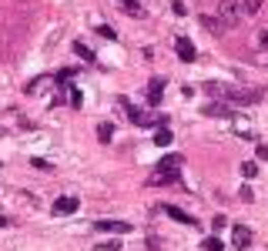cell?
Segmentation results:
<instances>
[{
    "mask_svg": "<svg viewBox=\"0 0 268 251\" xmlns=\"http://www.w3.org/2000/svg\"><path fill=\"white\" fill-rule=\"evenodd\" d=\"M201 114H208V117H231V107H225V104H204Z\"/></svg>",
    "mask_w": 268,
    "mask_h": 251,
    "instance_id": "obj_11",
    "label": "cell"
},
{
    "mask_svg": "<svg viewBox=\"0 0 268 251\" xmlns=\"http://www.w3.org/2000/svg\"><path fill=\"white\" fill-rule=\"evenodd\" d=\"M171 138H174V134H171L168 128H161V131H155V144L158 147H168L171 144Z\"/></svg>",
    "mask_w": 268,
    "mask_h": 251,
    "instance_id": "obj_14",
    "label": "cell"
},
{
    "mask_svg": "<svg viewBox=\"0 0 268 251\" xmlns=\"http://www.w3.org/2000/svg\"><path fill=\"white\" fill-rule=\"evenodd\" d=\"M164 208V214H168V218H174V221H181V225H188V228H195L198 221L191 218V214H188V211H181V208H174V204H161Z\"/></svg>",
    "mask_w": 268,
    "mask_h": 251,
    "instance_id": "obj_8",
    "label": "cell"
},
{
    "mask_svg": "<svg viewBox=\"0 0 268 251\" xmlns=\"http://www.w3.org/2000/svg\"><path fill=\"white\" fill-rule=\"evenodd\" d=\"M174 181H181V171H155V174L147 178V184L151 187H164V184H174Z\"/></svg>",
    "mask_w": 268,
    "mask_h": 251,
    "instance_id": "obj_5",
    "label": "cell"
},
{
    "mask_svg": "<svg viewBox=\"0 0 268 251\" xmlns=\"http://www.w3.org/2000/svg\"><path fill=\"white\" fill-rule=\"evenodd\" d=\"M231 244H235L238 251L248 248V244H252V228H248V225H235V228H231Z\"/></svg>",
    "mask_w": 268,
    "mask_h": 251,
    "instance_id": "obj_6",
    "label": "cell"
},
{
    "mask_svg": "<svg viewBox=\"0 0 268 251\" xmlns=\"http://www.w3.org/2000/svg\"><path fill=\"white\" fill-rule=\"evenodd\" d=\"M117 248H121L117 241H101V244H98V251H117Z\"/></svg>",
    "mask_w": 268,
    "mask_h": 251,
    "instance_id": "obj_21",
    "label": "cell"
},
{
    "mask_svg": "<svg viewBox=\"0 0 268 251\" xmlns=\"http://www.w3.org/2000/svg\"><path fill=\"white\" fill-rule=\"evenodd\" d=\"M0 225H7V218H4V214H0Z\"/></svg>",
    "mask_w": 268,
    "mask_h": 251,
    "instance_id": "obj_27",
    "label": "cell"
},
{
    "mask_svg": "<svg viewBox=\"0 0 268 251\" xmlns=\"http://www.w3.org/2000/svg\"><path fill=\"white\" fill-rule=\"evenodd\" d=\"M204 90L212 98H225L235 104H258L261 90H248V87H235V84H221V81H204Z\"/></svg>",
    "mask_w": 268,
    "mask_h": 251,
    "instance_id": "obj_1",
    "label": "cell"
},
{
    "mask_svg": "<svg viewBox=\"0 0 268 251\" xmlns=\"http://www.w3.org/2000/svg\"><path fill=\"white\" fill-rule=\"evenodd\" d=\"M124 7H128L131 14H141V4H138V0H124Z\"/></svg>",
    "mask_w": 268,
    "mask_h": 251,
    "instance_id": "obj_22",
    "label": "cell"
},
{
    "mask_svg": "<svg viewBox=\"0 0 268 251\" xmlns=\"http://www.w3.org/2000/svg\"><path fill=\"white\" fill-rule=\"evenodd\" d=\"M111 138H114V128H111V124H98V141H104V144H107Z\"/></svg>",
    "mask_w": 268,
    "mask_h": 251,
    "instance_id": "obj_16",
    "label": "cell"
},
{
    "mask_svg": "<svg viewBox=\"0 0 268 251\" xmlns=\"http://www.w3.org/2000/svg\"><path fill=\"white\" fill-rule=\"evenodd\" d=\"M174 50H178V57H181V60H195V57H198L195 44L188 41V37H178V41H174Z\"/></svg>",
    "mask_w": 268,
    "mask_h": 251,
    "instance_id": "obj_9",
    "label": "cell"
},
{
    "mask_svg": "<svg viewBox=\"0 0 268 251\" xmlns=\"http://www.w3.org/2000/svg\"><path fill=\"white\" fill-rule=\"evenodd\" d=\"M77 208H81L77 198H57V201H54V214H74Z\"/></svg>",
    "mask_w": 268,
    "mask_h": 251,
    "instance_id": "obj_10",
    "label": "cell"
},
{
    "mask_svg": "<svg viewBox=\"0 0 268 251\" xmlns=\"http://www.w3.org/2000/svg\"><path fill=\"white\" fill-rule=\"evenodd\" d=\"M161 94H164V81L161 77H151V81H147V104L158 107L161 104Z\"/></svg>",
    "mask_w": 268,
    "mask_h": 251,
    "instance_id": "obj_7",
    "label": "cell"
},
{
    "mask_svg": "<svg viewBox=\"0 0 268 251\" xmlns=\"http://www.w3.org/2000/svg\"><path fill=\"white\" fill-rule=\"evenodd\" d=\"M74 50H77V54H81L84 60H94V50H91V47H84V44H77V47H74Z\"/></svg>",
    "mask_w": 268,
    "mask_h": 251,
    "instance_id": "obj_20",
    "label": "cell"
},
{
    "mask_svg": "<svg viewBox=\"0 0 268 251\" xmlns=\"http://www.w3.org/2000/svg\"><path fill=\"white\" fill-rule=\"evenodd\" d=\"M117 101L124 104V111H128V117H131L134 124H164V117H155V114H144L141 107H134V104H131L128 98H117Z\"/></svg>",
    "mask_w": 268,
    "mask_h": 251,
    "instance_id": "obj_3",
    "label": "cell"
},
{
    "mask_svg": "<svg viewBox=\"0 0 268 251\" xmlns=\"http://www.w3.org/2000/svg\"><path fill=\"white\" fill-rule=\"evenodd\" d=\"M94 231H104V235H128L131 225L128 221H114V218H101V221H94Z\"/></svg>",
    "mask_w": 268,
    "mask_h": 251,
    "instance_id": "obj_4",
    "label": "cell"
},
{
    "mask_svg": "<svg viewBox=\"0 0 268 251\" xmlns=\"http://www.w3.org/2000/svg\"><path fill=\"white\" fill-rule=\"evenodd\" d=\"M71 104H74V107H81V104H84V94H81L77 87H71Z\"/></svg>",
    "mask_w": 268,
    "mask_h": 251,
    "instance_id": "obj_19",
    "label": "cell"
},
{
    "mask_svg": "<svg viewBox=\"0 0 268 251\" xmlns=\"http://www.w3.org/2000/svg\"><path fill=\"white\" fill-rule=\"evenodd\" d=\"M258 44H261V47H268V30H261V34H258Z\"/></svg>",
    "mask_w": 268,
    "mask_h": 251,
    "instance_id": "obj_26",
    "label": "cell"
},
{
    "mask_svg": "<svg viewBox=\"0 0 268 251\" xmlns=\"http://www.w3.org/2000/svg\"><path fill=\"white\" fill-rule=\"evenodd\" d=\"M198 20H201V24H204V30H212V34H221V30H225V24H221V17H218V20H215V17L201 14V17H198Z\"/></svg>",
    "mask_w": 268,
    "mask_h": 251,
    "instance_id": "obj_12",
    "label": "cell"
},
{
    "mask_svg": "<svg viewBox=\"0 0 268 251\" xmlns=\"http://www.w3.org/2000/svg\"><path fill=\"white\" fill-rule=\"evenodd\" d=\"M171 10H174L178 17H185V4H181V0H174V4H171Z\"/></svg>",
    "mask_w": 268,
    "mask_h": 251,
    "instance_id": "obj_23",
    "label": "cell"
},
{
    "mask_svg": "<svg viewBox=\"0 0 268 251\" xmlns=\"http://www.w3.org/2000/svg\"><path fill=\"white\" fill-rule=\"evenodd\" d=\"M258 161H268V147H265V144L258 147Z\"/></svg>",
    "mask_w": 268,
    "mask_h": 251,
    "instance_id": "obj_25",
    "label": "cell"
},
{
    "mask_svg": "<svg viewBox=\"0 0 268 251\" xmlns=\"http://www.w3.org/2000/svg\"><path fill=\"white\" fill-rule=\"evenodd\" d=\"M158 171H181V154H168V158L158 164Z\"/></svg>",
    "mask_w": 268,
    "mask_h": 251,
    "instance_id": "obj_13",
    "label": "cell"
},
{
    "mask_svg": "<svg viewBox=\"0 0 268 251\" xmlns=\"http://www.w3.org/2000/svg\"><path fill=\"white\" fill-rule=\"evenodd\" d=\"M242 174H245V178H255V174H258V164H255V161H245L242 164Z\"/></svg>",
    "mask_w": 268,
    "mask_h": 251,
    "instance_id": "obj_18",
    "label": "cell"
},
{
    "mask_svg": "<svg viewBox=\"0 0 268 251\" xmlns=\"http://www.w3.org/2000/svg\"><path fill=\"white\" fill-rule=\"evenodd\" d=\"M242 10H245V14H258V10H261V0H242Z\"/></svg>",
    "mask_w": 268,
    "mask_h": 251,
    "instance_id": "obj_17",
    "label": "cell"
},
{
    "mask_svg": "<svg viewBox=\"0 0 268 251\" xmlns=\"http://www.w3.org/2000/svg\"><path fill=\"white\" fill-rule=\"evenodd\" d=\"M98 34H101V37H107V41H114V30H111V27H98Z\"/></svg>",
    "mask_w": 268,
    "mask_h": 251,
    "instance_id": "obj_24",
    "label": "cell"
},
{
    "mask_svg": "<svg viewBox=\"0 0 268 251\" xmlns=\"http://www.w3.org/2000/svg\"><path fill=\"white\" fill-rule=\"evenodd\" d=\"M201 248H204V251H225V244H221V238H204Z\"/></svg>",
    "mask_w": 268,
    "mask_h": 251,
    "instance_id": "obj_15",
    "label": "cell"
},
{
    "mask_svg": "<svg viewBox=\"0 0 268 251\" xmlns=\"http://www.w3.org/2000/svg\"><path fill=\"white\" fill-rule=\"evenodd\" d=\"M218 14H221V20H225V27H235V24H242V0H221L218 4Z\"/></svg>",
    "mask_w": 268,
    "mask_h": 251,
    "instance_id": "obj_2",
    "label": "cell"
}]
</instances>
